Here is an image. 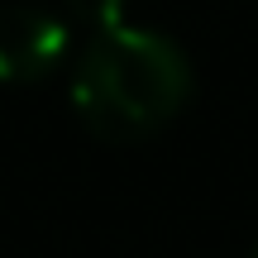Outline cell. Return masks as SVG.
Segmentation results:
<instances>
[{
  "mask_svg": "<svg viewBox=\"0 0 258 258\" xmlns=\"http://www.w3.org/2000/svg\"><path fill=\"white\" fill-rule=\"evenodd\" d=\"M191 96L182 48L148 29H101L72 72V105L101 139H144Z\"/></svg>",
  "mask_w": 258,
  "mask_h": 258,
  "instance_id": "1",
  "label": "cell"
},
{
  "mask_svg": "<svg viewBox=\"0 0 258 258\" xmlns=\"http://www.w3.org/2000/svg\"><path fill=\"white\" fill-rule=\"evenodd\" d=\"M67 57V24L48 10L0 15V82H38Z\"/></svg>",
  "mask_w": 258,
  "mask_h": 258,
  "instance_id": "2",
  "label": "cell"
},
{
  "mask_svg": "<svg viewBox=\"0 0 258 258\" xmlns=\"http://www.w3.org/2000/svg\"><path fill=\"white\" fill-rule=\"evenodd\" d=\"M67 15L91 24V34L124 24V0H67Z\"/></svg>",
  "mask_w": 258,
  "mask_h": 258,
  "instance_id": "3",
  "label": "cell"
}]
</instances>
